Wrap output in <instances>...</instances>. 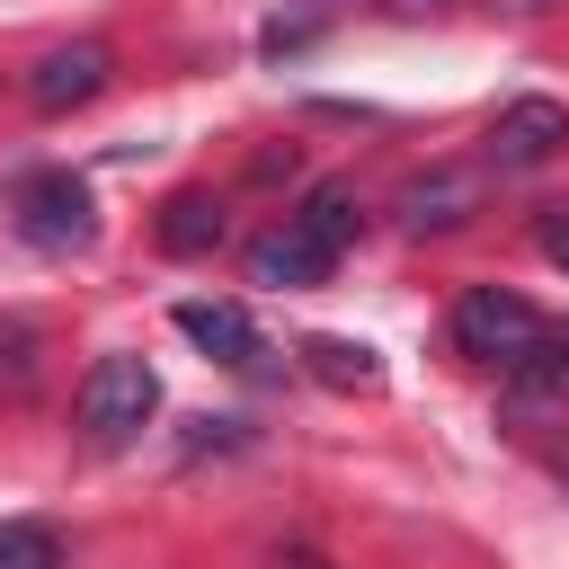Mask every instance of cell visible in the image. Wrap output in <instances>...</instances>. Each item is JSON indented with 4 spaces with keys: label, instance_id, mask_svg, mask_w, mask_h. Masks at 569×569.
Masks as SVG:
<instances>
[{
    "label": "cell",
    "instance_id": "6da1fadb",
    "mask_svg": "<svg viewBox=\"0 0 569 569\" xmlns=\"http://www.w3.org/2000/svg\"><path fill=\"white\" fill-rule=\"evenodd\" d=\"M542 311L525 302V293H507V284H471L462 302H453V347L462 356H480V365H498V373H525V356L542 347Z\"/></svg>",
    "mask_w": 569,
    "mask_h": 569
},
{
    "label": "cell",
    "instance_id": "7a4b0ae2",
    "mask_svg": "<svg viewBox=\"0 0 569 569\" xmlns=\"http://www.w3.org/2000/svg\"><path fill=\"white\" fill-rule=\"evenodd\" d=\"M151 409H160V373L142 356L116 347V356H98L80 373V427H89V445H133L151 427Z\"/></svg>",
    "mask_w": 569,
    "mask_h": 569
},
{
    "label": "cell",
    "instance_id": "3957f363",
    "mask_svg": "<svg viewBox=\"0 0 569 569\" xmlns=\"http://www.w3.org/2000/svg\"><path fill=\"white\" fill-rule=\"evenodd\" d=\"M9 213H18V231H27L36 249H89V231H98L89 187H80L71 169H27L18 196H9Z\"/></svg>",
    "mask_w": 569,
    "mask_h": 569
},
{
    "label": "cell",
    "instance_id": "277c9868",
    "mask_svg": "<svg viewBox=\"0 0 569 569\" xmlns=\"http://www.w3.org/2000/svg\"><path fill=\"white\" fill-rule=\"evenodd\" d=\"M329 267H338V249H329L302 213H284L276 231L249 240V284H267V293H302V284H320Z\"/></svg>",
    "mask_w": 569,
    "mask_h": 569
},
{
    "label": "cell",
    "instance_id": "5b68a950",
    "mask_svg": "<svg viewBox=\"0 0 569 569\" xmlns=\"http://www.w3.org/2000/svg\"><path fill=\"white\" fill-rule=\"evenodd\" d=\"M560 142H569V107L560 98H516L489 124V169H542Z\"/></svg>",
    "mask_w": 569,
    "mask_h": 569
},
{
    "label": "cell",
    "instance_id": "8992f818",
    "mask_svg": "<svg viewBox=\"0 0 569 569\" xmlns=\"http://www.w3.org/2000/svg\"><path fill=\"white\" fill-rule=\"evenodd\" d=\"M107 89V44L98 36H80V44H53L36 71H27V98L44 107V116H71V107H89Z\"/></svg>",
    "mask_w": 569,
    "mask_h": 569
},
{
    "label": "cell",
    "instance_id": "52a82bcc",
    "mask_svg": "<svg viewBox=\"0 0 569 569\" xmlns=\"http://www.w3.org/2000/svg\"><path fill=\"white\" fill-rule=\"evenodd\" d=\"M178 338H196L213 365H258V320H249V302L196 293V302H178Z\"/></svg>",
    "mask_w": 569,
    "mask_h": 569
},
{
    "label": "cell",
    "instance_id": "ba28073f",
    "mask_svg": "<svg viewBox=\"0 0 569 569\" xmlns=\"http://www.w3.org/2000/svg\"><path fill=\"white\" fill-rule=\"evenodd\" d=\"M302 373L311 382H329V391H382V356L365 347V338H302Z\"/></svg>",
    "mask_w": 569,
    "mask_h": 569
},
{
    "label": "cell",
    "instance_id": "9c48e42d",
    "mask_svg": "<svg viewBox=\"0 0 569 569\" xmlns=\"http://www.w3.org/2000/svg\"><path fill=\"white\" fill-rule=\"evenodd\" d=\"M213 240H222V204H213L204 187H178V196L160 204V249L196 258V249H213Z\"/></svg>",
    "mask_w": 569,
    "mask_h": 569
},
{
    "label": "cell",
    "instance_id": "30bf717a",
    "mask_svg": "<svg viewBox=\"0 0 569 569\" xmlns=\"http://www.w3.org/2000/svg\"><path fill=\"white\" fill-rule=\"evenodd\" d=\"M471 196H480V178H427V187H409V231H453L471 213Z\"/></svg>",
    "mask_w": 569,
    "mask_h": 569
},
{
    "label": "cell",
    "instance_id": "8fae6325",
    "mask_svg": "<svg viewBox=\"0 0 569 569\" xmlns=\"http://www.w3.org/2000/svg\"><path fill=\"white\" fill-rule=\"evenodd\" d=\"M302 222H311V231H320V240L347 258V249H356V231H365V213H356V187H338V178H329V187H311V196H302Z\"/></svg>",
    "mask_w": 569,
    "mask_h": 569
},
{
    "label": "cell",
    "instance_id": "7c38bea8",
    "mask_svg": "<svg viewBox=\"0 0 569 569\" xmlns=\"http://www.w3.org/2000/svg\"><path fill=\"white\" fill-rule=\"evenodd\" d=\"M0 569H62V533H53V525H36V516L0 525Z\"/></svg>",
    "mask_w": 569,
    "mask_h": 569
},
{
    "label": "cell",
    "instance_id": "4fadbf2b",
    "mask_svg": "<svg viewBox=\"0 0 569 569\" xmlns=\"http://www.w3.org/2000/svg\"><path fill=\"white\" fill-rule=\"evenodd\" d=\"M329 18H338V0H293L284 18H267V36H258V44H267V53H293V44H311Z\"/></svg>",
    "mask_w": 569,
    "mask_h": 569
},
{
    "label": "cell",
    "instance_id": "5bb4252c",
    "mask_svg": "<svg viewBox=\"0 0 569 569\" xmlns=\"http://www.w3.org/2000/svg\"><path fill=\"white\" fill-rule=\"evenodd\" d=\"M525 391H569V320H551L542 329V347L525 356V373H516Z\"/></svg>",
    "mask_w": 569,
    "mask_h": 569
},
{
    "label": "cell",
    "instance_id": "9a60e30c",
    "mask_svg": "<svg viewBox=\"0 0 569 569\" xmlns=\"http://www.w3.org/2000/svg\"><path fill=\"white\" fill-rule=\"evenodd\" d=\"M27 347H36V320H0V382L9 391H27V373H36Z\"/></svg>",
    "mask_w": 569,
    "mask_h": 569
},
{
    "label": "cell",
    "instance_id": "2e32d148",
    "mask_svg": "<svg viewBox=\"0 0 569 569\" xmlns=\"http://www.w3.org/2000/svg\"><path fill=\"white\" fill-rule=\"evenodd\" d=\"M542 258H551V267H569V204H551V213H542Z\"/></svg>",
    "mask_w": 569,
    "mask_h": 569
},
{
    "label": "cell",
    "instance_id": "e0dca14e",
    "mask_svg": "<svg viewBox=\"0 0 569 569\" xmlns=\"http://www.w3.org/2000/svg\"><path fill=\"white\" fill-rule=\"evenodd\" d=\"M391 18H436V9H453V0H382Z\"/></svg>",
    "mask_w": 569,
    "mask_h": 569
},
{
    "label": "cell",
    "instance_id": "ac0fdd59",
    "mask_svg": "<svg viewBox=\"0 0 569 569\" xmlns=\"http://www.w3.org/2000/svg\"><path fill=\"white\" fill-rule=\"evenodd\" d=\"M507 9H551V0H507Z\"/></svg>",
    "mask_w": 569,
    "mask_h": 569
}]
</instances>
